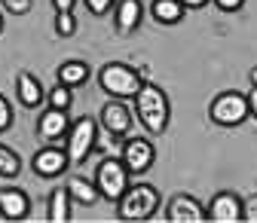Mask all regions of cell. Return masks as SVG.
<instances>
[{
	"label": "cell",
	"instance_id": "2",
	"mask_svg": "<svg viewBox=\"0 0 257 223\" xmlns=\"http://www.w3.org/2000/svg\"><path fill=\"white\" fill-rule=\"evenodd\" d=\"M159 208H163V196L153 183H128L125 193L116 199V220L144 223V220H153Z\"/></svg>",
	"mask_w": 257,
	"mask_h": 223
},
{
	"label": "cell",
	"instance_id": "32",
	"mask_svg": "<svg viewBox=\"0 0 257 223\" xmlns=\"http://www.w3.org/2000/svg\"><path fill=\"white\" fill-rule=\"evenodd\" d=\"M248 83H251V86H257V65L248 71Z\"/></svg>",
	"mask_w": 257,
	"mask_h": 223
},
{
	"label": "cell",
	"instance_id": "9",
	"mask_svg": "<svg viewBox=\"0 0 257 223\" xmlns=\"http://www.w3.org/2000/svg\"><path fill=\"white\" fill-rule=\"evenodd\" d=\"M208 223H242V196L233 189H217L205 205Z\"/></svg>",
	"mask_w": 257,
	"mask_h": 223
},
{
	"label": "cell",
	"instance_id": "33",
	"mask_svg": "<svg viewBox=\"0 0 257 223\" xmlns=\"http://www.w3.org/2000/svg\"><path fill=\"white\" fill-rule=\"evenodd\" d=\"M0 31H4V13H0Z\"/></svg>",
	"mask_w": 257,
	"mask_h": 223
},
{
	"label": "cell",
	"instance_id": "6",
	"mask_svg": "<svg viewBox=\"0 0 257 223\" xmlns=\"http://www.w3.org/2000/svg\"><path fill=\"white\" fill-rule=\"evenodd\" d=\"M95 135H98V119L92 116H80L77 122H71L68 135H64V153H68L71 165H83L95 150Z\"/></svg>",
	"mask_w": 257,
	"mask_h": 223
},
{
	"label": "cell",
	"instance_id": "29",
	"mask_svg": "<svg viewBox=\"0 0 257 223\" xmlns=\"http://www.w3.org/2000/svg\"><path fill=\"white\" fill-rule=\"evenodd\" d=\"M74 4H77V0H52V10L55 13H71Z\"/></svg>",
	"mask_w": 257,
	"mask_h": 223
},
{
	"label": "cell",
	"instance_id": "11",
	"mask_svg": "<svg viewBox=\"0 0 257 223\" xmlns=\"http://www.w3.org/2000/svg\"><path fill=\"white\" fill-rule=\"evenodd\" d=\"M71 129V116L68 110H61V107H46L37 119V135L43 144H58L64 141V135H68Z\"/></svg>",
	"mask_w": 257,
	"mask_h": 223
},
{
	"label": "cell",
	"instance_id": "5",
	"mask_svg": "<svg viewBox=\"0 0 257 223\" xmlns=\"http://www.w3.org/2000/svg\"><path fill=\"white\" fill-rule=\"evenodd\" d=\"M128 177H132V174L125 171V165H122L119 156H104L101 162L95 165V177L92 180H95V186H98V196L116 205V199L125 193V186L132 183Z\"/></svg>",
	"mask_w": 257,
	"mask_h": 223
},
{
	"label": "cell",
	"instance_id": "20",
	"mask_svg": "<svg viewBox=\"0 0 257 223\" xmlns=\"http://www.w3.org/2000/svg\"><path fill=\"white\" fill-rule=\"evenodd\" d=\"M122 144H125V135H116L107 129H98V135H95V150L101 156H122Z\"/></svg>",
	"mask_w": 257,
	"mask_h": 223
},
{
	"label": "cell",
	"instance_id": "23",
	"mask_svg": "<svg viewBox=\"0 0 257 223\" xmlns=\"http://www.w3.org/2000/svg\"><path fill=\"white\" fill-rule=\"evenodd\" d=\"M74 101V89L71 86H64V83H55L49 92H46V104L49 107H61V110H68Z\"/></svg>",
	"mask_w": 257,
	"mask_h": 223
},
{
	"label": "cell",
	"instance_id": "13",
	"mask_svg": "<svg viewBox=\"0 0 257 223\" xmlns=\"http://www.w3.org/2000/svg\"><path fill=\"white\" fill-rule=\"evenodd\" d=\"M110 13H113V28H116L119 37H132L141 28V22H144L141 0H116Z\"/></svg>",
	"mask_w": 257,
	"mask_h": 223
},
{
	"label": "cell",
	"instance_id": "14",
	"mask_svg": "<svg viewBox=\"0 0 257 223\" xmlns=\"http://www.w3.org/2000/svg\"><path fill=\"white\" fill-rule=\"evenodd\" d=\"M0 217L10 223L31 217V196L22 186H0Z\"/></svg>",
	"mask_w": 257,
	"mask_h": 223
},
{
	"label": "cell",
	"instance_id": "27",
	"mask_svg": "<svg viewBox=\"0 0 257 223\" xmlns=\"http://www.w3.org/2000/svg\"><path fill=\"white\" fill-rule=\"evenodd\" d=\"M83 4H86V10H89L92 16H107V13L113 10L116 0H83Z\"/></svg>",
	"mask_w": 257,
	"mask_h": 223
},
{
	"label": "cell",
	"instance_id": "24",
	"mask_svg": "<svg viewBox=\"0 0 257 223\" xmlns=\"http://www.w3.org/2000/svg\"><path fill=\"white\" fill-rule=\"evenodd\" d=\"M0 7H4L10 16H28L31 7H34V0H0Z\"/></svg>",
	"mask_w": 257,
	"mask_h": 223
},
{
	"label": "cell",
	"instance_id": "16",
	"mask_svg": "<svg viewBox=\"0 0 257 223\" xmlns=\"http://www.w3.org/2000/svg\"><path fill=\"white\" fill-rule=\"evenodd\" d=\"M74 214V202L68 186H52V193L46 196V220L49 223H68Z\"/></svg>",
	"mask_w": 257,
	"mask_h": 223
},
{
	"label": "cell",
	"instance_id": "10",
	"mask_svg": "<svg viewBox=\"0 0 257 223\" xmlns=\"http://www.w3.org/2000/svg\"><path fill=\"white\" fill-rule=\"evenodd\" d=\"M163 208H166V220L169 223H205V205L196 196H190V193L169 196V202Z\"/></svg>",
	"mask_w": 257,
	"mask_h": 223
},
{
	"label": "cell",
	"instance_id": "22",
	"mask_svg": "<svg viewBox=\"0 0 257 223\" xmlns=\"http://www.w3.org/2000/svg\"><path fill=\"white\" fill-rule=\"evenodd\" d=\"M77 28H80V22H77L74 10H71V13H55V19H52V31H55V37L68 40V37H74V34H77Z\"/></svg>",
	"mask_w": 257,
	"mask_h": 223
},
{
	"label": "cell",
	"instance_id": "25",
	"mask_svg": "<svg viewBox=\"0 0 257 223\" xmlns=\"http://www.w3.org/2000/svg\"><path fill=\"white\" fill-rule=\"evenodd\" d=\"M13 119H16L13 104L7 101V95H0V132H10L13 129Z\"/></svg>",
	"mask_w": 257,
	"mask_h": 223
},
{
	"label": "cell",
	"instance_id": "7",
	"mask_svg": "<svg viewBox=\"0 0 257 223\" xmlns=\"http://www.w3.org/2000/svg\"><path fill=\"white\" fill-rule=\"evenodd\" d=\"M119 159H122L125 171L132 174V177L135 174H147L153 168V162H156V147H153L150 138H125Z\"/></svg>",
	"mask_w": 257,
	"mask_h": 223
},
{
	"label": "cell",
	"instance_id": "18",
	"mask_svg": "<svg viewBox=\"0 0 257 223\" xmlns=\"http://www.w3.org/2000/svg\"><path fill=\"white\" fill-rule=\"evenodd\" d=\"M89 77H92V71H89L86 61H80V58H68V61H61V65H58V74H55V80H58V83L71 86V89L86 86V83H89Z\"/></svg>",
	"mask_w": 257,
	"mask_h": 223
},
{
	"label": "cell",
	"instance_id": "31",
	"mask_svg": "<svg viewBox=\"0 0 257 223\" xmlns=\"http://www.w3.org/2000/svg\"><path fill=\"white\" fill-rule=\"evenodd\" d=\"M184 4V10H202V7H208L211 0H181Z\"/></svg>",
	"mask_w": 257,
	"mask_h": 223
},
{
	"label": "cell",
	"instance_id": "26",
	"mask_svg": "<svg viewBox=\"0 0 257 223\" xmlns=\"http://www.w3.org/2000/svg\"><path fill=\"white\" fill-rule=\"evenodd\" d=\"M242 223H257V193L242 199Z\"/></svg>",
	"mask_w": 257,
	"mask_h": 223
},
{
	"label": "cell",
	"instance_id": "15",
	"mask_svg": "<svg viewBox=\"0 0 257 223\" xmlns=\"http://www.w3.org/2000/svg\"><path fill=\"white\" fill-rule=\"evenodd\" d=\"M16 98L28 110H34V107H40L46 101V89L37 80V74H31V71H19L16 74Z\"/></svg>",
	"mask_w": 257,
	"mask_h": 223
},
{
	"label": "cell",
	"instance_id": "17",
	"mask_svg": "<svg viewBox=\"0 0 257 223\" xmlns=\"http://www.w3.org/2000/svg\"><path fill=\"white\" fill-rule=\"evenodd\" d=\"M64 186H68V193H71V202H74V205H80V208H92L95 202L101 199V196H98V186H95V180H92V177L74 174Z\"/></svg>",
	"mask_w": 257,
	"mask_h": 223
},
{
	"label": "cell",
	"instance_id": "4",
	"mask_svg": "<svg viewBox=\"0 0 257 223\" xmlns=\"http://www.w3.org/2000/svg\"><path fill=\"white\" fill-rule=\"evenodd\" d=\"M248 116H251L248 95L236 92V89H227V92L214 95L211 104H208V119L217 125V129H239Z\"/></svg>",
	"mask_w": 257,
	"mask_h": 223
},
{
	"label": "cell",
	"instance_id": "12",
	"mask_svg": "<svg viewBox=\"0 0 257 223\" xmlns=\"http://www.w3.org/2000/svg\"><path fill=\"white\" fill-rule=\"evenodd\" d=\"M135 122V110L128 107V101L122 98H110L107 104H101V129L116 132V135H128Z\"/></svg>",
	"mask_w": 257,
	"mask_h": 223
},
{
	"label": "cell",
	"instance_id": "3",
	"mask_svg": "<svg viewBox=\"0 0 257 223\" xmlns=\"http://www.w3.org/2000/svg\"><path fill=\"white\" fill-rule=\"evenodd\" d=\"M98 86L110 98L132 101L138 95V89L144 86V80H141V71H135L132 65H125V61H107V65L98 68Z\"/></svg>",
	"mask_w": 257,
	"mask_h": 223
},
{
	"label": "cell",
	"instance_id": "8",
	"mask_svg": "<svg viewBox=\"0 0 257 223\" xmlns=\"http://www.w3.org/2000/svg\"><path fill=\"white\" fill-rule=\"evenodd\" d=\"M68 168H71L68 153H64L61 147H55V144H43L34 156H31V171H34L37 177H43V180H55Z\"/></svg>",
	"mask_w": 257,
	"mask_h": 223
},
{
	"label": "cell",
	"instance_id": "19",
	"mask_svg": "<svg viewBox=\"0 0 257 223\" xmlns=\"http://www.w3.org/2000/svg\"><path fill=\"white\" fill-rule=\"evenodd\" d=\"M150 16L159 25H181L187 10H184L181 0H153V4H150Z\"/></svg>",
	"mask_w": 257,
	"mask_h": 223
},
{
	"label": "cell",
	"instance_id": "30",
	"mask_svg": "<svg viewBox=\"0 0 257 223\" xmlns=\"http://www.w3.org/2000/svg\"><path fill=\"white\" fill-rule=\"evenodd\" d=\"M248 110H251V116L257 119V86L248 89Z\"/></svg>",
	"mask_w": 257,
	"mask_h": 223
},
{
	"label": "cell",
	"instance_id": "21",
	"mask_svg": "<svg viewBox=\"0 0 257 223\" xmlns=\"http://www.w3.org/2000/svg\"><path fill=\"white\" fill-rule=\"evenodd\" d=\"M19 174H22V156H19L13 147L0 144V177H4V180H13V177H19Z\"/></svg>",
	"mask_w": 257,
	"mask_h": 223
},
{
	"label": "cell",
	"instance_id": "28",
	"mask_svg": "<svg viewBox=\"0 0 257 223\" xmlns=\"http://www.w3.org/2000/svg\"><path fill=\"white\" fill-rule=\"evenodd\" d=\"M211 4L220 10V13H239L245 7V0H211Z\"/></svg>",
	"mask_w": 257,
	"mask_h": 223
},
{
	"label": "cell",
	"instance_id": "1",
	"mask_svg": "<svg viewBox=\"0 0 257 223\" xmlns=\"http://www.w3.org/2000/svg\"><path fill=\"white\" fill-rule=\"evenodd\" d=\"M132 110L150 135H166L172 122V101L156 83H144L132 98Z\"/></svg>",
	"mask_w": 257,
	"mask_h": 223
}]
</instances>
